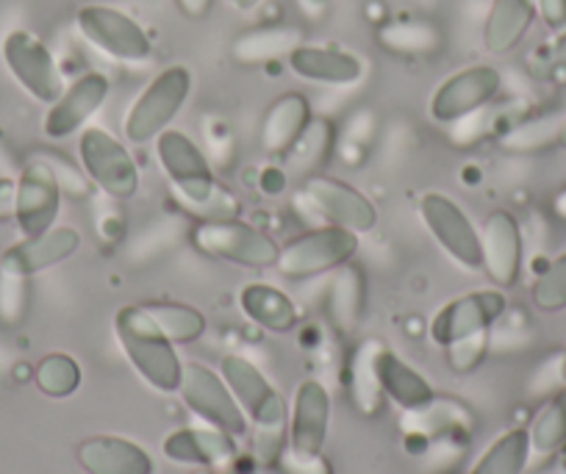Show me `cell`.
I'll use <instances>...</instances> for the list:
<instances>
[{"label": "cell", "instance_id": "obj_25", "mask_svg": "<svg viewBox=\"0 0 566 474\" xmlns=\"http://www.w3.org/2000/svg\"><path fill=\"white\" fill-rule=\"evenodd\" d=\"M536 20V0H492L483 23V48L492 56H509L522 45Z\"/></svg>", "mask_w": 566, "mask_h": 474}, {"label": "cell", "instance_id": "obj_10", "mask_svg": "<svg viewBox=\"0 0 566 474\" xmlns=\"http://www.w3.org/2000/svg\"><path fill=\"white\" fill-rule=\"evenodd\" d=\"M417 211L433 242L444 250V255L453 264H459L467 272L481 270V231L450 194L424 192L419 198Z\"/></svg>", "mask_w": 566, "mask_h": 474}, {"label": "cell", "instance_id": "obj_38", "mask_svg": "<svg viewBox=\"0 0 566 474\" xmlns=\"http://www.w3.org/2000/svg\"><path fill=\"white\" fill-rule=\"evenodd\" d=\"M444 350H448V364L453 372H461V375L472 372V369L486 358L489 330L486 334H478V336H470V339L455 341V345L444 347Z\"/></svg>", "mask_w": 566, "mask_h": 474}, {"label": "cell", "instance_id": "obj_15", "mask_svg": "<svg viewBox=\"0 0 566 474\" xmlns=\"http://www.w3.org/2000/svg\"><path fill=\"white\" fill-rule=\"evenodd\" d=\"M505 305H509V299H505L503 288L497 286L461 294L437 310V316L431 319V339L439 347H450L461 339H470V336L486 334L505 314Z\"/></svg>", "mask_w": 566, "mask_h": 474}, {"label": "cell", "instance_id": "obj_34", "mask_svg": "<svg viewBox=\"0 0 566 474\" xmlns=\"http://www.w3.org/2000/svg\"><path fill=\"white\" fill-rule=\"evenodd\" d=\"M531 450L536 455H553L566 444V389L553 394L547 405L536 413L533 424L527 428Z\"/></svg>", "mask_w": 566, "mask_h": 474}, {"label": "cell", "instance_id": "obj_22", "mask_svg": "<svg viewBox=\"0 0 566 474\" xmlns=\"http://www.w3.org/2000/svg\"><path fill=\"white\" fill-rule=\"evenodd\" d=\"M312 103L303 92H286L266 106L259 125V141L270 156H286L312 123Z\"/></svg>", "mask_w": 566, "mask_h": 474}, {"label": "cell", "instance_id": "obj_1", "mask_svg": "<svg viewBox=\"0 0 566 474\" xmlns=\"http://www.w3.org/2000/svg\"><path fill=\"white\" fill-rule=\"evenodd\" d=\"M154 147L176 200L198 220H231L242 214L237 194L222 187L209 156L192 136L170 128L154 141Z\"/></svg>", "mask_w": 566, "mask_h": 474}, {"label": "cell", "instance_id": "obj_18", "mask_svg": "<svg viewBox=\"0 0 566 474\" xmlns=\"http://www.w3.org/2000/svg\"><path fill=\"white\" fill-rule=\"evenodd\" d=\"M81 247V233L70 225H56L40 236H23L0 253V272L29 281L51 266L73 259Z\"/></svg>", "mask_w": 566, "mask_h": 474}, {"label": "cell", "instance_id": "obj_13", "mask_svg": "<svg viewBox=\"0 0 566 474\" xmlns=\"http://www.w3.org/2000/svg\"><path fill=\"white\" fill-rule=\"evenodd\" d=\"M62 214V181L59 172L48 161H29L14 181V222L23 236H40V233L56 228Z\"/></svg>", "mask_w": 566, "mask_h": 474}, {"label": "cell", "instance_id": "obj_5", "mask_svg": "<svg viewBox=\"0 0 566 474\" xmlns=\"http://www.w3.org/2000/svg\"><path fill=\"white\" fill-rule=\"evenodd\" d=\"M189 242L206 259L248 266V270L275 266L277 253H281V244L270 233L250 225L242 217H231V220H198V225L189 233Z\"/></svg>", "mask_w": 566, "mask_h": 474}, {"label": "cell", "instance_id": "obj_3", "mask_svg": "<svg viewBox=\"0 0 566 474\" xmlns=\"http://www.w3.org/2000/svg\"><path fill=\"white\" fill-rule=\"evenodd\" d=\"M114 334L145 383L154 386L161 394L178 391L184 364L178 358L176 345L161 334L145 305H123L114 316Z\"/></svg>", "mask_w": 566, "mask_h": 474}, {"label": "cell", "instance_id": "obj_23", "mask_svg": "<svg viewBox=\"0 0 566 474\" xmlns=\"http://www.w3.org/2000/svg\"><path fill=\"white\" fill-rule=\"evenodd\" d=\"M78 463L86 474H156L150 452L119 435H95L81 441Z\"/></svg>", "mask_w": 566, "mask_h": 474}, {"label": "cell", "instance_id": "obj_24", "mask_svg": "<svg viewBox=\"0 0 566 474\" xmlns=\"http://www.w3.org/2000/svg\"><path fill=\"white\" fill-rule=\"evenodd\" d=\"M375 375H378L384 397L395 400V405H400L402 411L419 413L437 400L433 386L417 369L408 367L397 352H391L384 341H380L378 352H375Z\"/></svg>", "mask_w": 566, "mask_h": 474}, {"label": "cell", "instance_id": "obj_30", "mask_svg": "<svg viewBox=\"0 0 566 474\" xmlns=\"http://www.w3.org/2000/svg\"><path fill=\"white\" fill-rule=\"evenodd\" d=\"M336 145H339V134H336V123L328 117H317L314 114L312 123L306 125V130L301 134V139L295 141L286 158L297 172H303V178L314 176V172H323L325 165H331L334 158Z\"/></svg>", "mask_w": 566, "mask_h": 474}, {"label": "cell", "instance_id": "obj_31", "mask_svg": "<svg viewBox=\"0 0 566 474\" xmlns=\"http://www.w3.org/2000/svg\"><path fill=\"white\" fill-rule=\"evenodd\" d=\"M531 435L525 428H514L500 435L472 466L470 474H522L531 461Z\"/></svg>", "mask_w": 566, "mask_h": 474}, {"label": "cell", "instance_id": "obj_20", "mask_svg": "<svg viewBox=\"0 0 566 474\" xmlns=\"http://www.w3.org/2000/svg\"><path fill=\"white\" fill-rule=\"evenodd\" d=\"M331 428V394L319 380H303L295 391L290 419V450L297 455H323Z\"/></svg>", "mask_w": 566, "mask_h": 474}, {"label": "cell", "instance_id": "obj_33", "mask_svg": "<svg viewBox=\"0 0 566 474\" xmlns=\"http://www.w3.org/2000/svg\"><path fill=\"white\" fill-rule=\"evenodd\" d=\"M148 314L154 316L161 334L172 341V345H189L198 341L206 334V316L203 310L192 308L184 303H145Z\"/></svg>", "mask_w": 566, "mask_h": 474}, {"label": "cell", "instance_id": "obj_16", "mask_svg": "<svg viewBox=\"0 0 566 474\" xmlns=\"http://www.w3.org/2000/svg\"><path fill=\"white\" fill-rule=\"evenodd\" d=\"M112 95V81L103 73H84L64 86L62 95L48 106L42 119V134L53 141H64L78 136L90 125V119L106 106Z\"/></svg>", "mask_w": 566, "mask_h": 474}, {"label": "cell", "instance_id": "obj_26", "mask_svg": "<svg viewBox=\"0 0 566 474\" xmlns=\"http://www.w3.org/2000/svg\"><path fill=\"white\" fill-rule=\"evenodd\" d=\"M364 308H367V275L358 264H345L331 272L328 297H325V310L328 319L342 336L353 334L361 323Z\"/></svg>", "mask_w": 566, "mask_h": 474}, {"label": "cell", "instance_id": "obj_32", "mask_svg": "<svg viewBox=\"0 0 566 474\" xmlns=\"http://www.w3.org/2000/svg\"><path fill=\"white\" fill-rule=\"evenodd\" d=\"M378 339L364 341L356 350L350 364V391L353 400H356L358 411L375 417L384 405V391H380L378 375H375V352H378Z\"/></svg>", "mask_w": 566, "mask_h": 474}, {"label": "cell", "instance_id": "obj_44", "mask_svg": "<svg viewBox=\"0 0 566 474\" xmlns=\"http://www.w3.org/2000/svg\"><path fill=\"white\" fill-rule=\"evenodd\" d=\"M555 145L566 150V114L558 119V130H555Z\"/></svg>", "mask_w": 566, "mask_h": 474}, {"label": "cell", "instance_id": "obj_41", "mask_svg": "<svg viewBox=\"0 0 566 474\" xmlns=\"http://www.w3.org/2000/svg\"><path fill=\"white\" fill-rule=\"evenodd\" d=\"M178 12L189 20H203L209 18L211 9H214V0H176Z\"/></svg>", "mask_w": 566, "mask_h": 474}, {"label": "cell", "instance_id": "obj_19", "mask_svg": "<svg viewBox=\"0 0 566 474\" xmlns=\"http://www.w3.org/2000/svg\"><path fill=\"white\" fill-rule=\"evenodd\" d=\"M286 64L297 78L319 86H356L367 75V62L339 45L303 42L290 53Z\"/></svg>", "mask_w": 566, "mask_h": 474}, {"label": "cell", "instance_id": "obj_2", "mask_svg": "<svg viewBox=\"0 0 566 474\" xmlns=\"http://www.w3.org/2000/svg\"><path fill=\"white\" fill-rule=\"evenodd\" d=\"M228 389L237 397L239 408L255 428V452L264 463H277L290 444V411L283 397L272 389L259 367L242 356H226L220 367Z\"/></svg>", "mask_w": 566, "mask_h": 474}, {"label": "cell", "instance_id": "obj_14", "mask_svg": "<svg viewBox=\"0 0 566 474\" xmlns=\"http://www.w3.org/2000/svg\"><path fill=\"white\" fill-rule=\"evenodd\" d=\"M181 391L184 402L192 413L211 424L217 430H226L233 439L248 433V417L239 408L237 397L228 389L226 378H217L214 369L203 367V364H184L181 372Z\"/></svg>", "mask_w": 566, "mask_h": 474}, {"label": "cell", "instance_id": "obj_46", "mask_svg": "<svg viewBox=\"0 0 566 474\" xmlns=\"http://www.w3.org/2000/svg\"><path fill=\"white\" fill-rule=\"evenodd\" d=\"M192 474H211V468H198V472H192Z\"/></svg>", "mask_w": 566, "mask_h": 474}, {"label": "cell", "instance_id": "obj_27", "mask_svg": "<svg viewBox=\"0 0 566 474\" xmlns=\"http://www.w3.org/2000/svg\"><path fill=\"white\" fill-rule=\"evenodd\" d=\"M303 42H306L303 31L295 25H259L233 40L231 56L242 67H264V64L290 59V53Z\"/></svg>", "mask_w": 566, "mask_h": 474}, {"label": "cell", "instance_id": "obj_39", "mask_svg": "<svg viewBox=\"0 0 566 474\" xmlns=\"http://www.w3.org/2000/svg\"><path fill=\"white\" fill-rule=\"evenodd\" d=\"M275 466H281L283 474H331V463L323 455H297L290 446L281 452Z\"/></svg>", "mask_w": 566, "mask_h": 474}, {"label": "cell", "instance_id": "obj_17", "mask_svg": "<svg viewBox=\"0 0 566 474\" xmlns=\"http://www.w3.org/2000/svg\"><path fill=\"white\" fill-rule=\"evenodd\" d=\"M478 231H481V270L503 292L516 286L525 266V239H522L520 220L511 211L494 209Z\"/></svg>", "mask_w": 566, "mask_h": 474}, {"label": "cell", "instance_id": "obj_8", "mask_svg": "<svg viewBox=\"0 0 566 474\" xmlns=\"http://www.w3.org/2000/svg\"><path fill=\"white\" fill-rule=\"evenodd\" d=\"M78 165L106 198L125 203V200L136 198V192H139L142 172L136 158L130 156L128 145L114 134H108L106 128L86 125L81 130Z\"/></svg>", "mask_w": 566, "mask_h": 474}, {"label": "cell", "instance_id": "obj_6", "mask_svg": "<svg viewBox=\"0 0 566 474\" xmlns=\"http://www.w3.org/2000/svg\"><path fill=\"white\" fill-rule=\"evenodd\" d=\"M75 31L86 45L119 64H145L154 56V40L139 20L108 3H86L75 12Z\"/></svg>", "mask_w": 566, "mask_h": 474}, {"label": "cell", "instance_id": "obj_28", "mask_svg": "<svg viewBox=\"0 0 566 474\" xmlns=\"http://www.w3.org/2000/svg\"><path fill=\"white\" fill-rule=\"evenodd\" d=\"M239 305H242L250 323L272 330V334H290L301 319L290 294L281 292L277 286H270V283H248L239 292Z\"/></svg>", "mask_w": 566, "mask_h": 474}, {"label": "cell", "instance_id": "obj_12", "mask_svg": "<svg viewBox=\"0 0 566 474\" xmlns=\"http://www.w3.org/2000/svg\"><path fill=\"white\" fill-rule=\"evenodd\" d=\"M301 194L312 206L314 214L323 217L328 225L347 228L358 236L378 225V206L356 187L328 176V172H314V176L303 178Z\"/></svg>", "mask_w": 566, "mask_h": 474}, {"label": "cell", "instance_id": "obj_29", "mask_svg": "<svg viewBox=\"0 0 566 474\" xmlns=\"http://www.w3.org/2000/svg\"><path fill=\"white\" fill-rule=\"evenodd\" d=\"M378 45L391 56L428 59L442 51V29L428 20H389L375 34Z\"/></svg>", "mask_w": 566, "mask_h": 474}, {"label": "cell", "instance_id": "obj_45", "mask_svg": "<svg viewBox=\"0 0 566 474\" xmlns=\"http://www.w3.org/2000/svg\"><path fill=\"white\" fill-rule=\"evenodd\" d=\"M560 380L566 383V352H564V358H560Z\"/></svg>", "mask_w": 566, "mask_h": 474}, {"label": "cell", "instance_id": "obj_37", "mask_svg": "<svg viewBox=\"0 0 566 474\" xmlns=\"http://www.w3.org/2000/svg\"><path fill=\"white\" fill-rule=\"evenodd\" d=\"M531 70L536 78L553 81V84H564L566 81V29L558 31L553 40L544 48H538L533 56Z\"/></svg>", "mask_w": 566, "mask_h": 474}, {"label": "cell", "instance_id": "obj_11", "mask_svg": "<svg viewBox=\"0 0 566 474\" xmlns=\"http://www.w3.org/2000/svg\"><path fill=\"white\" fill-rule=\"evenodd\" d=\"M3 62L7 70L12 73V78L29 92L34 101L51 106L59 95L64 92V73L59 67L56 56H53L51 48L29 29H12L3 36Z\"/></svg>", "mask_w": 566, "mask_h": 474}, {"label": "cell", "instance_id": "obj_4", "mask_svg": "<svg viewBox=\"0 0 566 474\" xmlns=\"http://www.w3.org/2000/svg\"><path fill=\"white\" fill-rule=\"evenodd\" d=\"M195 75L187 64H170L150 78V84L134 97L123 119V136L128 145H148L172 128L178 114L192 95Z\"/></svg>", "mask_w": 566, "mask_h": 474}, {"label": "cell", "instance_id": "obj_7", "mask_svg": "<svg viewBox=\"0 0 566 474\" xmlns=\"http://www.w3.org/2000/svg\"><path fill=\"white\" fill-rule=\"evenodd\" d=\"M358 253V233L339 225H319L281 244L275 270L286 281H312L350 264Z\"/></svg>", "mask_w": 566, "mask_h": 474}, {"label": "cell", "instance_id": "obj_9", "mask_svg": "<svg viewBox=\"0 0 566 474\" xmlns=\"http://www.w3.org/2000/svg\"><path fill=\"white\" fill-rule=\"evenodd\" d=\"M500 92H503V73L494 64H470V67L455 70L433 89L431 101H428V114L433 123L453 128V125L470 119L472 114L492 106Z\"/></svg>", "mask_w": 566, "mask_h": 474}, {"label": "cell", "instance_id": "obj_35", "mask_svg": "<svg viewBox=\"0 0 566 474\" xmlns=\"http://www.w3.org/2000/svg\"><path fill=\"white\" fill-rule=\"evenodd\" d=\"M36 386L42 394L53 397V400H64V397L75 394L81 386V367L73 356L67 352H51L40 361L34 375Z\"/></svg>", "mask_w": 566, "mask_h": 474}, {"label": "cell", "instance_id": "obj_43", "mask_svg": "<svg viewBox=\"0 0 566 474\" xmlns=\"http://www.w3.org/2000/svg\"><path fill=\"white\" fill-rule=\"evenodd\" d=\"M553 211H555V214L560 217V220H566V187L560 189L558 194H555V200H553Z\"/></svg>", "mask_w": 566, "mask_h": 474}, {"label": "cell", "instance_id": "obj_42", "mask_svg": "<svg viewBox=\"0 0 566 474\" xmlns=\"http://www.w3.org/2000/svg\"><path fill=\"white\" fill-rule=\"evenodd\" d=\"M228 3H231L233 9H237V12H255V9L261 7V0H228Z\"/></svg>", "mask_w": 566, "mask_h": 474}, {"label": "cell", "instance_id": "obj_21", "mask_svg": "<svg viewBox=\"0 0 566 474\" xmlns=\"http://www.w3.org/2000/svg\"><path fill=\"white\" fill-rule=\"evenodd\" d=\"M165 455L187 466L211 468V472H228L237 463V441L226 430L184 428L176 430L161 444Z\"/></svg>", "mask_w": 566, "mask_h": 474}, {"label": "cell", "instance_id": "obj_36", "mask_svg": "<svg viewBox=\"0 0 566 474\" xmlns=\"http://www.w3.org/2000/svg\"><path fill=\"white\" fill-rule=\"evenodd\" d=\"M531 303L542 314H560L566 310V250L547 261L531 286Z\"/></svg>", "mask_w": 566, "mask_h": 474}, {"label": "cell", "instance_id": "obj_40", "mask_svg": "<svg viewBox=\"0 0 566 474\" xmlns=\"http://www.w3.org/2000/svg\"><path fill=\"white\" fill-rule=\"evenodd\" d=\"M536 12L544 29H549L553 34L566 29V0H536Z\"/></svg>", "mask_w": 566, "mask_h": 474}]
</instances>
